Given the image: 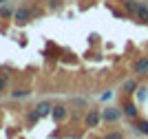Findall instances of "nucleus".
Listing matches in <instances>:
<instances>
[{"instance_id":"obj_13","label":"nucleus","mask_w":148,"mask_h":139,"mask_svg":"<svg viewBox=\"0 0 148 139\" xmlns=\"http://www.w3.org/2000/svg\"><path fill=\"white\" fill-rule=\"evenodd\" d=\"M36 108L40 110V115L44 117V115H49L51 110H53V104H51V102H47V99H44V102H40V104H38Z\"/></svg>"},{"instance_id":"obj_12","label":"nucleus","mask_w":148,"mask_h":139,"mask_svg":"<svg viewBox=\"0 0 148 139\" xmlns=\"http://www.w3.org/2000/svg\"><path fill=\"white\" fill-rule=\"evenodd\" d=\"M137 2H139V0H124V2H122V5H124V11L128 13V16H135Z\"/></svg>"},{"instance_id":"obj_20","label":"nucleus","mask_w":148,"mask_h":139,"mask_svg":"<svg viewBox=\"0 0 148 139\" xmlns=\"http://www.w3.org/2000/svg\"><path fill=\"white\" fill-rule=\"evenodd\" d=\"M60 7V0H49V9H58Z\"/></svg>"},{"instance_id":"obj_1","label":"nucleus","mask_w":148,"mask_h":139,"mask_svg":"<svg viewBox=\"0 0 148 139\" xmlns=\"http://www.w3.org/2000/svg\"><path fill=\"white\" fill-rule=\"evenodd\" d=\"M119 108H122V115H124V119L128 121V124L135 121V119H139V104L133 102V99H128V95L119 102Z\"/></svg>"},{"instance_id":"obj_6","label":"nucleus","mask_w":148,"mask_h":139,"mask_svg":"<svg viewBox=\"0 0 148 139\" xmlns=\"http://www.w3.org/2000/svg\"><path fill=\"white\" fill-rule=\"evenodd\" d=\"M133 18L142 24H148V2H137V9H135Z\"/></svg>"},{"instance_id":"obj_7","label":"nucleus","mask_w":148,"mask_h":139,"mask_svg":"<svg viewBox=\"0 0 148 139\" xmlns=\"http://www.w3.org/2000/svg\"><path fill=\"white\" fill-rule=\"evenodd\" d=\"M137 86H139V79H137V75H133V77L122 82V93L124 95H133V93L137 91Z\"/></svg>"},{"instance_id":"obj_2","label":"nucleus","mask_w":148,"mask_h":139,"mask_svg":"<svg viewBox=\"0 0 148 139\" xmlns=\"http://www.w3.org/2000/svg\"><path fill=\"white\" fill-rule=\"evenodd\" d=\"M102 124V108L93 106V108H86L84 113V126L86 128H97Z\"/></svg>"},{"instance_id":"obj_18","label":"nucleus","mask_w":148,"mask_h":139,"mask_svg":"<svg viewBox=\"0 0 148 139\" xmlns=\"http://www.w3.org/2000/svg\"><path fill=\"white\" fill-rule=\"evenodd\" d=\"M111 13H113V18H117V20L128 18V13H126V11H122V9H115V7H111Z\"/></svg>"},{"instance_id":"obj_3","label":"nucleus","mask_w":148,"mask_h":139,"mask_svg":"<svg viewBox=\"0 0 148 139\" xmlns=\"http://www.w3.org/2000/svg\"><path fill=\"white\" fill-rule=\"evenodd\" d=\"M122 117L124 115L119 106H104L102 108V121H106V124H117Z\"/></svg>"},{"instance_id":"obj_5","label":"nucleus","mask_w":148,"mask_h":139,"mask_svg":"<svg viewBox=\"0 0 148 139\" xmlns=\"http://www.w3.org/2000/svg\"><path fill=\"white\" fill-rule=\"evenodd\" d=\"M148 73V55H139L135 62H133V75L142 77Z\"/></svg>"},{"instance_id":"obj_11","label":"nucleus","mask_w":148,"mask_h":139,"mask_svg":"<svg viewBox=\"0 0 148 139\" xmlns=\"http://www.w3.org/2000/svg\"><path fill=\"white\" fill-rule=\"evenodd\" d=\"M133 95H137V104H144L148 99V88L146 86H137V91L133 93Z\"/></svg>"},{"instance_id":"obj_17","label":"nucleus","mask_w":148,"mask_h":139,"mask_svg":"<svg viewBox=\"0 0 148 139\" xmlns=\"http://www.w3.org/2000/svg\"><path fill=\"white\" fill-rule=\"evenodd\" d=\"M29 93L31 91H27V88H16V91L11 93V97H13V99H22V97H27Z\"/></svg>"},{"instance_id":"obj_15","label":"nucleus","mask_w":148,"mask_h":139,"mask_svg":"<svg viewBox=\"0 0 148 139\" xmlns=\"http://www.w3.org/2000/svg\"><path fill=\"white\" fill-rule=\"evenodd\" d=\"M0 18H13V9H11V7H7V5H2V7H0Z\"/></svg>"},{"instance_id":"obj_16","label":"nucleus","mask_w":148,"mask_h":139,"mask_svg":"<svg viewBox=\"0 0 148 139\" xmlns=\"http://www.w3.org/2000/svg\"><path fill=\"white\" fill-rule=\"evenodd\" d=\"M71 104H73V106H77V108H88V102L84 99V97H73V99H71Z\"/></svg>"},{"instance_id":"obj_23","label":"nucleus","mask_w":148,"mask_h":139,"mask_svg":"<svg viewBox=\"0 0 148 139\" xmlns=\"http://www.w3.org/2000/svg\"><path fill=\"white\" fill-rule=\"evenodd\" d=\"M95 139H102V137H95Z\"/></svg>"},{"instance_id":"obj_14","label":"nucleus","mask_w":148,"mask_h":139,"mask_svg":"<svg viewBox=\"0 0 148 139\" xmlns=\"http://www.w3.org/2000/svg\"><path fill=\"white\" fill-rule=\"evenodd\" d=\"M40 117H42V115H40V110H38V108H33V110H29V113H27V121H29V124H36Z\"/></svg>"},{"instance_id":"obj_4","label":"nucleus","mask_w":148,"mask_h":139,"mask_svg":"<svg viewBox=\"0 0 148 139\" xmlns=\"http://www.w3.org/2000/svg\"><path fill=\"white\" fill-rule=\"evenodd\" d=\"M33 13H38V11L29 9V7H20V9H16V11H13V20H16L18 24H27L31 18H33Z\"/></svg>"},{"instance_id":"obj_8","label":"nucleus","mask_w":148,"mask_h":139,"mask_svg":"<svg viewBox=\"0 0 148 139\" xmlns=\"http://www.w3.org/2000/svg\"><path fill=\"white\" fill-rule=\"evenodd\" d=\"M51 115H53V119H56V121H66V117H69V106H64V104H56V106H53V110H51Z\"/></svg>"},{"instance_id":"obj_10","label":"nucleus","mask_w":148,"mask_h":139,"mask_svg":"<svg viewBox=\"0 0 148 139\" xmlns=\"http://www.w3.org/2000/svg\"><path fill=\"white\" fill-rule=\"evenodd\" d=\"M102 139H126V133L119 130V128H113V130H108L106 135H102Z\"/></svg>"},{"instance_id":"obj_19","label":"nucleus","mask_w":148,"mask_h":139,"mask_svg":"<svg viewBox=\"0 0 148 139\" xmlns=\"http://www.w3.org/2000/svg\"><path fill=\"white\" fill-rule=\"evenodd\" d=\"M113 99V91H106V93H102V102H111Z\"/></svg>"},{"instance_id":"obj_22","label":"nucleus","mask_w":148,"mask_h":139,"mask_svg":"<svg viewBox=\"0 0 148 139\" xmlns=\"http://www.w3.org/2000/svg\"><path fill=\"white\" fill-rule=\"evenodd\" d=\"M7 2H9V0H0V5H7Z\"/></svg>"},{"instance_id":"obj_24","label":"nucleus","mask_w":148,"mask_h":139,"mask_svg":"<svg viewBox=\"0 0 148 139\" xmlns=\"http://www.w3.org/2000/svg\"><path fill=\"white\" fill-rule=\"evenodd\" d=\"M146 2H148V0H146Z\"/></svg>"},{"instance_id":"obj_9","label":"nucleus","mask_w":148,"mask_h":139,"mask_svg":"<svg viewBox=\"0 0 148 139\" xmlns=\"http://www.w3.org/2000/svg\"><path fill=\"white\" fill-rule=\"evenodd\" d=\"M128 126L133 128V130H135L137 135H148V119H142V117H139V119L130 121Z\"/></svg>"},{"instance_id":"obj_21","label":"nucleus","mask_w":148,"mask_h":139,"mask_svg":"<svg viewBox=\"0 0 148 139\" xmlns=\"http://www.w3.org/2000/svg\"><path fill=\"white\" fill-rule=\"evenodd\" d=\"M7 88V77H0V93Z\"/></svg>"}]
</instances>
